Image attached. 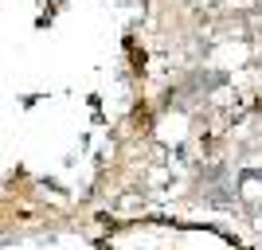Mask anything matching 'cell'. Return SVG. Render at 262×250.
<instances>
[]
</instances>
